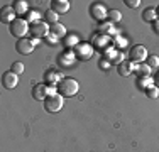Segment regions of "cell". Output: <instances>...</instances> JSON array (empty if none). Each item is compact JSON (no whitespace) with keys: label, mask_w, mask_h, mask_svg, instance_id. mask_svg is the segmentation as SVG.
I'll return each mask as SVG.
<instances>
[{"label":"cell","mask_w":159,"mask_h":152,"mask_svg":"<svg viewBox=\"0 0 159 152\" xmlns=\"http://www.w3.org/2000/svg\"><path fill=\"white\" fill-rule=\"evenodd\" d=\"M39 17H41V14L36 12V10H29V12H27V22H32V24H36V22L41 20Z\"/></svg>","instance_id":"cell-25"},{"label":"cell","mask_w":159,"mask_h":152,"mask_svg":"<svg viewBox=\"0 0 159 152\" xmlns=\"http://www.w3.org/2000/svg\"><path fill=\"white\" fill-rule=\"evenodd\" d=\"M151 71H152V69H151L147 64H139V66H137V74H139V78H142V76H149Z\"/></svg>","instance_id":"cell-24"},{"label":"cell","mask_w":159,"mask_h":152,"mask_svg":"<svg viewBox=\"0 0 159 152\" xmlns=\"http://www.w3.org/2000/svg\"><path fill=\"white\" fill-rule=\"evenodd\" d=\"M98 66H100L102 69H107V68L110 66V63H108V61H105V59H102L100 63H98Z\"/></svg>","instance_id":"cell-31"},{"label":"cell","mask_w":159,"mask_h":152,"mask_svg":"<svg viewBox=\"0 0 159 152\" xmlns=\"http://www.w3.org/2000/svg\"><path fill=\"white\" fill-rule=\"evenodd\" d=\"M80 90V85L78 81L75 78H63L61 81L58 83V93L61 95V96H73V95H76Z\"/></svg>","instance_id":"cell-1"},{"label":"cell","mask_w":159,"mask_h":152,"mask_svg":"<svg viewBox=\"0 0 159 152\" xmlns=\"http://www.w3.org/2000/svg\"><path fill=\"white\" fill-rule=\"evenodd\" d=\"M10 71H12V73H16L17 76H19V74H22V73H24V64L19 63V61H16V63H14L12 66H10Z\"/></svg>","instance_id":"cell-26"},{"label":"cell","mask_w":159,"mask_h":152,"mask_svg":"<svg viewBox=\"0 0 159 152\" xmlns=\"http://www.w3.org/2000/svg\"><path fill=\"white\" fill-rule=\"evenodd\" d=\"M132 68H134V63H130V61H122L117 69H119V73L122 76H129L132 73Z\"/></svg>","instance_id":"cell-18"},{"label":"cell","mask_w":159,"mask_h":152,"mask_svg":"<svg viewBox=\"0 0 159 152\" xmlns=\"http://www.w3.org/2000/svg\"><path fill=\"white\" fill-rule=\"evenodd\" d=\"M152 27H154V30H156V32H159V20L152 22Z\"/></svg>","instance_id":"cell-32"},{"label":"cell","mask_w":159,"mask_h":152,"mask_svg":"<svg viewBox=\"0 0 159 152\" xmlns=\"http://www.w3.org/2000/svg\"><path fill=\"white\" fill-rule=\"evenodd\" d=\"M107 19H108V22H112V24H113V22H119L120 19H122V14H120L119 10H115V9H113V10H108Z\"/></svg>","instance_id":"cell-22"},{"label":"cell","mask_w":159,"mask_h":152,"mask_svg":"<svg viewBox=\"0 0 159 152\" xmlns=\"http://www.w3.org/2000/svg\"><path fill=\"white\" fill-rule=\"evenodd\" d=\"M37 44V39H17L16 42V49L19 54H31L34 51V47H36Z\"/></svg>","instance_id":"cell-7"},{"label":"cell","mask_w":159,"mask_h":152,"mask_svg":"<svg viewBox=\"0 0 159 152\" xmlns=\"http://www.w3.org/2000/svg\"><path fill=\"white\" fill-rule=\"evenodd\" d=\"M75 56H76V59H81V61L90 59L93 56V46L90 42H80L75 47Z\"/></svg>","instance_id":"cell-6"},{"label":"cell","mask_w":159,"mask_h":152,"mask_svg":"<svg viewBox=\"0 0 159 152\" xmlns=\"http://www.w3.org/2000/svg\"><path fill=\"white\" fill-rule=\"evenodd\" d=\"M51 9L54 10L56 14H66L70 10V2L68 0H52L51 2Z\"/></svg>","instance_id":"cell-12"},{"label":"cell","mask_w":159,"mask_h":152,"mask_svg":"<svg viewBox=\"0 0 159 152\" xmlns=\"http://www.w3.org/2000/svg\"><path fill=\"white\" fill-rule=\"evenodd\" d=\"M142 19L146 22H156L157 20V12L156 9H152V7H149V9H146L142 12Z\"/></svg>","instance_id":"cell-19"},{"label":"cell","mask_w":159,"mask_h":152,"mask_svg":"<svg viewBox=\"0 0 159 152\" xmlns=\"http://www.w3.org/2000/svg\"><path fill=\"white\" fill-rule=\"evenodd\" d=\"M32 98H36V100H46L48 98V85H36L34 86Z\"/></svg>","instance_id":"cell-13"},{"label":"cell","mask_w":159,"mask_h":152,"mask_svg":"<svg viewBox=\"0 0 159 152\" xmlns=\"http://www.w3.org/2000/svg\"><path fill=\"white\" fill-rule=\"evenodd\" d=\"M49 30H51V34H54L56 37H64L66 36V27H64L63 24H59V22H56V24L49 25Z\"/></svg>","instance_id":"cell-17"},{"label":"cell","mask_w":159,"mask_h":152,"mask_svg":"<svg viewBox=\"0 0 159 152\" xmlns=\"http://www.w3.org/2000/svg\"><path fill=\"white\" fill-rule=\"evenodd\" d=\"M9 29H10V34H12V36H16L17 39H24L25 34H29V29H31V25H29L27 19L17 17L16 20H14L12 24L9 25Z\"/></svg>","instance_id":"cell-2"},{"label":"cell","mask_w":159,"mask_h":152,"mask_svg":"<svg viewBox=\"0 0 159 152\" xmlns=\"http://www.w3.org/2000/svg\"><path fill=\"white\" fill-rule=\"evenodd\" d=\"M12 9L16 10L17 15H24V14L29 12V5H27V2H25V0H16V2H14V5H12Z\"/></svg>","instance_id":"cell-15"},{"label":"cell","mask_w":159,"mask_h":152,"mask_svg":"<svg viewBox=\"0 0 159 152\" xmlns=\"http://www.w3.org/2000/svg\"><path fill=\"white\" fill-rule=\"evenodd\" d=\"M75 59H76V56H75V51H66V52H61V54L58 56V63L61 64V66H64V68L73 66Z\"/></svg>","instance_id":"cell-11"},{"label":"cell","mask_w":159,"mask_h":152,"mask_svg":"<svg viewBox=\"0 0 159 152\" xmlns=\"http://www.w3.org/2000/svg\"><path fill=\"white\" fill-rule=\"evenodd\" d=\"M58 39H59V37H56L54 34H48V37H46V41H48L49 46H54L56 42H58Z\"/></svg>","instance_id":"cell-30"},{"label":"cell","mask_w":159,"mask_h":152,"mask_svg":"<svg viewBox=\"0 0 159 152\" xmlns=\"http://www.w3.org/2000/svg\"><path fill=\"white\" fill-rule=\"evenodd\" d=\"M137 86L144 91H147L152 85V79H151V76H142V78H137Z\"/></svg>","instance_id":"cell-20"},{"label":"cell","mask_w":159,"mask_h":152,"mask_svg":"<svg viewBox=\"0 0 159 152\" xmlns=\"http://www.w3.org/2000/svg\"><path fill=\"white\" fill-rule=\"evenodd\" d=\"M29 34L34 37V39L39 41L41 37H48L49 34V24L46 20H39L36 24H31V29H29Z\"/></svg>","instance_id":"cell-5"},{"label":"cell","mask_w":159,"mask_h":152,"mask_svg":"<svg viewBox=\"0 0 159 152\" xmlns=\"http://www.w3.org/2000/svg\"><path fill=\"white\" fill-rule=\"evenodd\" d=\"M156 12H157V17H159V5H157V9H156Z\"/></svg>","instance_id":"cell-34"},{"label":"cell","mask_w":159,"mask_h":152,"mask_svg":"<svg viewBox=\"0 0 159 152\" xmlns=\"http://www.w3.org/2000/svg\"><path fill=\"white\" fill-rule=\"evenodd\" d=\"M98 30L100 32H108V30H112V22H100V25H98Z\"/></svg>","instance_id":"cell-27"},{"label":"cell","mask_w":159,"mask_h":152,"mask_svg":"<svg viewBox=\"0 0 159 152\" xmlns=\"http://www.w3.org/2000/svg\"><path fill=\"white\" fill-rule=\"evenodd\" d=\"M17 83H19V76L16 73H12V71H5L2 76V85L5 86V88H9V90H12V88H16L17 86Z\"/></svg>","instance_id":"cell-9"},{"label":"cell","mask_w":159,"mask_h":152,"mask_svg":"<svg viewBox=\"0 0 159 152\" xmlns=\"http://www.w3.org/2000/svg\"><path fill=\"white\" fill-rule=\"evenodd\" d=\"M64 44L68 46V47H76V46L80 44V37H78V34H75V32H68L66 36H64Z\"/></svg>","instance_id":"cell-16"},{"label":"cell","mask_w":159,"mask_h":152,"mask_svg":"<svg viewBox=\"0 0 159 152\" xmlns=\"http://www.w3.org/2000/svg\"><path fill=\"white\" fill-rule=\"evenodd\" d=\"M154 81H156V83H157V85H156V86H157V88H159V71H157V73H156V76H154Z\"/></svg>","instance_id":"cell-33"},{"label":"cell","mask_w":159,"mask_h":152,"mask_svg":"<svg viewBox=\"0 0 159 152\" xmlns=\"http://www.w3.org/2000/svg\"><path fill=\"white\" fill-rule=\"evenodd\" d=\"M146 64L151 68V69H157L159 68V58L157 56H149V58L146 59Z\"/></svg>","instance_id":"cell-23"},{"label":"cell","mask_w":159,"mask_h":152,"mask_svg":"<svg viewBox=\"0 0 159 152\" xmlns=\"http://www.w3.org/2000/svg\"><path fill=\"white\" fill-rule=\"evenodd\" d=\"M90 12H92V17L95 19V20H98V22H103L105 19H107V15H108L107 7H105V3H102V2L93 3V5L90 7Z\"/></svg>","instance_id":"cell-8"},{"label":"cell","mask_w":159,"mask_h":152,"mask_svg":"<svg viewBox=\"0 0 159 152\" xmlns=\"http://www.w3.org/2000/svg\"><path fill=\"white\" fill-rule=\"evenodd\" d=\"M125 3L127 7H130V9H137L139 5H141V0H125Z\"/></svg>","instance_id":"cell-29"},{"label":"cell","mask_w":159,"mask_h":152,"mask_svg":"<svg viewBox=\"0 0 159 152\" xmlns=\"http://www.w3.org/2000/svg\"><path fill=\"white\" fill-rule=\"evenodd\" d=\"M149 56H147V49L144 47L142 44H135L130 47V51H129V61L130 63H142V61H146Z\"/></svg>","instance_id":"cell-4"},{"label":"cell","mask_w":159,"mask_h":152,"mask_svg":"<svg viewBox=\"0 0 159 152\" xmlns=\"http://www.w3.org/2000/svg\"><path fill=\"white\" fill-rule=\"evenodd\" d=\"M44 79H46V83L56 85V83H59L63 79V76H61L59 71H56V69H48L46 73H44Z\"/></svg>","instance_id":"cell-14"},{"label":"cell","mask_w":159,"mask_h":152,"mask_svg":"<svg viewBox=\"0 0 159 152\" xmlns=\"http://www.w3.org/2000/svg\"><path fill=\"white\" fill-rule=\"evenodd\" d=\"M64 105V98L61 95H52V96H48L46 100H44V110L49 113H58L59 110L63 108Z\"/></svg>","instance_id":"cell-3"},{"label":"cell","mask_w":159,"mask_h":152,"mask_svg":"<svg viewBox=\"0 0 159 152\" xmlns=\"http://www.w3.org/2000/svg\"><path fill=\"white\" fill-rule=\"evenodd\" d=\"M16 15L17 14H16V10H14L12 7H3V9L0 10V20H2L3 24H9L10 25L17 19Z\"/></svg>","instance_id":"cell-10"},{"label":"cell","mask_w":159,"mask_h":152,"mask_svg":"<svg viewBox=\"0 0 159 152\" xmlns=\"http://www.w3.org/2000/svg\"><path fill=\"white\" fill-rule=\"evenodd\" d=\"M44 17H46V22H48L49 25H52V24H56V22H58V14H56L52 9L46 10V14H44Z\"/></svg>","instance_id":"cell-21"},{"label":"cell","mask_w":159,"mask_h":152,"mask_svg":"<svg viewBox=\"0 0 159 152\" xmlns=\"http://www.w3.org/2000/svg\"><path fill=\"white\" fill-rule=\"evenodd\" d=\"M146 93H147V96H149V98H157L159 96V88H157V86H151Z\"/></svg>","instance_id":"cell-28"}]
</instances>
